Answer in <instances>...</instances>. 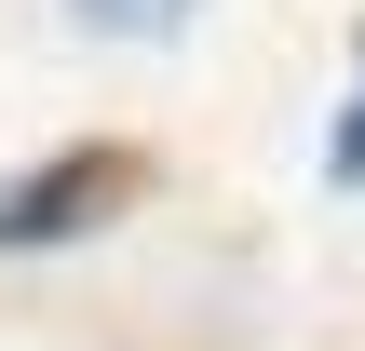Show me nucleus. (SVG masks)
Here are the masks:
<instances>
[{
	"mask_svg": "<svg viewBox=\"0 0 365 351\" xmlns=\"http://www.w3.org/2000/svg\"><path fill=\"white\" fill-rule=\"evenodd\" d=\"M149 189V162L135 149H54L41 176H0V243H81V230H108L122 203Z\"/></svg>",
	"mask_w": 365,
	"mask_h": 351,
	"instance_id": "obj_1",
	"label": "nucleus"
},
{
	"mask_svg": "<svg viewBox=\"0 0 365 351\" xmlns=\"http://www.w3.org/2000/svg\"><path fill=\"white\" fill-rule=\"evenodd\" d=\"M95 27H176V0H81Z\"/></svg>",
	"mask_w": 365,
	"mask_h": 351,
	"instance_id": "obj_2",
	"label": "nucleus"
},
{
	"mask_svg": "<svg viewBox=\"0 0 365 351\" xmlns=\"http://www.w3.org/2000/svg\"><path fill=\"white\" fill-rule=\"evenodd\" d=\"M325 162H339V189H365V95H352V122H339V149H325Z\"/></svg>",
	"mask_w": 365,
	"mask_h": 351,
	"instance_id": "obj_3",
	"label": "nucleus"
}]
</instances>
